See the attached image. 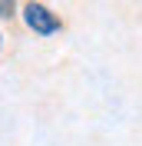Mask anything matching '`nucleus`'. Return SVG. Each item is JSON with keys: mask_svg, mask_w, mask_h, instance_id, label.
<instances>
[{"mask_svg": "<svg viewBox=\"0 0 142 146\" xmlns=\"http://www.w3.org/2000/svg\"><path fill=\"white\" fill-rule=\"evenodd\" d=\"M20 20H23V27L36 36H56L63 33V17L56 13L53 7H46L40 0H30L20 7Z\"/></svg>", "mask_w": 142, "mask_h": 146, "instance_id": "nucleus-1", "label": "nucleus"}, {"mask_svg": "<svg viewBox=\"0 0 142 146\" xmlns=\"http://www.w3.org/2000/svg\"><path fill=\"white\" fill-rule=\"evenodd\" d=\"M0 50H3V36H0Z\"/></svg>", "mask_w": 142, "mask_h": 146, "instance_id": "nucleus-3", "label": "nucleus"}, {"mask_svg": "<svg viewBox=\"0 0 142 146\" xmlns=\"http://www.w3.org/2000/svg\"><path fill=\"white\" fill-rule=\"evenodd\" d=\"M13 17H20V7L10 0H0V20H13Z\"/></svg>", "mask_w": 142, "mask_h": 146, "instance_id": "nucleus-2", "label": "nucleus"}]
</instances>
